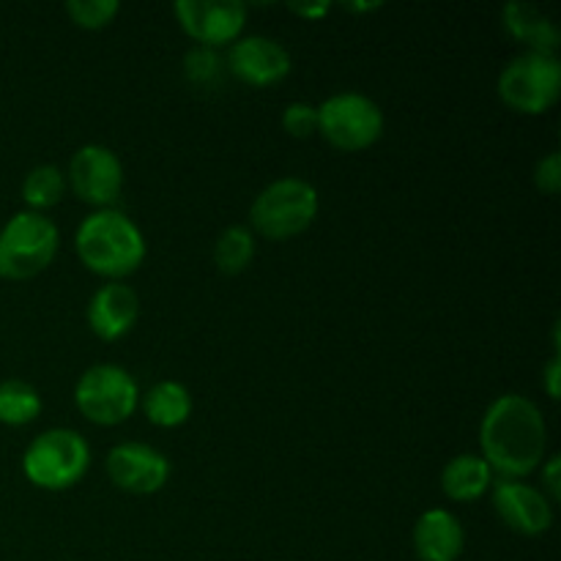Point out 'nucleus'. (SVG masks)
Segmentation results:
<instances>
[{
    "label": "nucleus",
    "mask_w": 561,
    "mask_h": 561,
    "mask_svg": "<svg viewBox=\"0 0 561 561\" xmlns=\"http://www.w3.org/2000/svg\"><path fill=\"white\" fill-rule=\"evenodd\" d=\"M290 53L272 36H241L230 44L228 69L239 82L250 88H268L290 75Z\"/></svg>",
    "instance_id": "ddd939ff"
},
{
    "label": "nucleus",
    "mask_w": 561,
    "mask_h": 561,
    "mask_svg": "<svg viewBox=\"0 0 561 561\" xmlns=\"http://www.w3.org/2000/svg\"><path fill=\"white\" fill-rule=\"evenodd\" d=\"M559 469H561V458L559 455H551V458L542 460V466L537 471H540V491L546 493L548 502L557 504L561 499V477H559Z\"/></svg>",
    "instance_id": "a878e982"
},
{
    "label": "nucleus",
    "mask_w": 561,
    "mask_h": 561,
    "mask_svg": "<svg viewBox=\"0 0 561 561\" xmlns=\"http://www.w3.org/2000/svg\"><path fill=\"white\" fill-rule=\"evenodd\" d=\"M321 211L316 186L296 175L272 181L257 192L250 206V230L268 241H288L310 230Z\"/></svg>",
    "instance_id": "20e7f679"
},
{
    "label": "nucleus",
    "mask_w": 561,
    "mask_h": 561,
    "mask_svg": "<svg viewBox=\"0 0 561 561\" xmlns=\"http://www.w3.org/2000/svg\"><path fill=\"white\" fill-rule=\"evenodd\" d=\"M499 99L518 115H546L561 99V64L557 55L520 53L496 80Z\"/></svg>",
    "instance_id": "6e6552de"
},
{
    "label": "nucleus",
    "mask_w": 561,
    "mask_h": 561,
    "mask_svg": "<svg viewBox=\"0 0 561 561\" xmlns=\"http://www.w3.org/2000/svg\"><path fill=\"white\" fill-rule=\"evenodd\" d=\"M140 383L126 367L102 362L88 367L75 387V405L91 425H124L140 409Z\"/></svg>",
    "instance_id": "0eeeda50"
},
{
    "label": "nucleus",
    "mask_w": 561,
    "mask_h": 561,
    "mask_svg": "<svg viewBox=\"0 0 561 561\" xmlns=\"http://www.w3.org/2000/svg\"><path fill=\"white\" fill-rule=\"evenodd\" d=\"M502 25L515 42L526 44V53H540V55H557L561 44V33L557 22L531 3H507L502 9Z\"/></svg>",
    "instance_id": "dca6fc26"
},
{
    "label": "nucleus",
    "mask_w": 561,
    "mask_h": 561,
    "mask_svg": "<svg viewBox=\"0 0 561 561\" xmlns=\"http://www.w3.org/2000/svg\"><path fill=\"white\" fill-rule=\"evenodd\" d=\"M348 11H362V14H367V11H378L381 9V3H351L345 5Z\"/></svg>",
    "instance_id": "c85d7f7f"
},
{
    "label": "nucleus",
    "mask_w": 561,
    "mask_h": 561,
    "mask_svg": "<svg viewBox=\"0 0 561 561\" xmlns=\"http://www.w3.org/2000/svg\"><path fill=\"white\" fill-rule=\"evenodd\" d=\"M42 394L33 383L9 378L0 381V425L5 427H25L42 416Z\"/></svg>",
    "instance_id": "aec40b11"
},
{
    "label": "nucleus",
    "mask_w": 561,
    "mask_h": 561,
    "mask_svg": "<svg viewBox=\"0 0 561 561\" xmlns=\"http://www.w3.org/2000/svg\"><path fill=\"white\" fill-rule=\"evenodd\" d=\"M290 14H296L299 20H310V22H321L323 16L332 11V3H290L288 5Z\"/></svg>",
    "instance_id": "bb28decb"
},
{
    "label": "nucleus",
    "mask_w": 561,
    "mask_h": 561,
    "mask_svg": "<svg viewBox=\"0 0 561 561\" xmlns=\"http://www.w3.org/2000/svg\"><path fill=\"white\" fill-rule=\"evenodd\" d=\"M535 186L546 195H557L561 190V157L559 151L546 153L540 162L535 164Z\"/></svg>",
    "instance_id": "393cba45"
},
{
    "label": "nucleus",
    "mask_w": 561,
    "mask_h": 561,
    "mask_svg": "<svg viewBox=\"0 0 561 561\" xmlns=\"http://www.w3.org/2000/svg\"><path fill=\"white\" fill-rule=\"evenodd\" d=\"M91 458V444L82 433L71 427H49L25 447L22 474L38 491L64 493L85 480Z\"/></svg>",
    "instance_id": "7ed1b4c3"
},
{
    "label": "nucleus",
    "mask_w": 561,
    "mask_h": 561,
    "mask_svg": "<svg viewBox=\"0 0 561 561\" xmlns=\"http://www.w3.org/2000/svg\"><path fill=\"white\" fill-rule=\"evenodd\" d=\"M88 329L102 343H118L140 318V299L126 283H104L88 301Z\"/></svg>",
    "instance_id": "4468645a"
},
{
    "label": "nucleus",
    "mask_w": 561,
    "mask_h": 561,
    "mask_svg": "<svg viewBox=\"0 0 561 561\" xmlns=\"http://www.w3.org/2000/svg\"><path fill=\"white\" fill-rule=\"evenodd\" d=\"M225 71V60L219 58L217 49L208 47H192L190 53L184 55V75L192 85H217L222 80Z\"/></svg>",
    "instance_id": "5701e85b"
},
{
    "label": "nucleus",
    "mask_w": 561,
    "mask_h": 561,
    "mask_svg": "<svg viewBox=\"0 0 561 561\" xmlns=\"http://www.w3.org/2000/svg\"><path fill=\"white\" fill-rule=\"evenodd\" d=\"M493 510L520 537H542L553 526V504L537 485L524 480L493 482Z\"/></svg>",
    "instance_id": "f8f14e48"
},
{
    "label": "nucleus",
    "mask_w": 561,
    "mask_h": 561,
    "mask_svg": "<svg viewBox=\"0 0 561 561\" xmlns=\"http://www.w3.org/2000/svg\"><path fill=\"white\" fill-rule=\"evenodd\" d=\"M411 546L420 561H458L466 548L463 524L447 507L425 510L411 531Z\"/></svg>",
    "instance_id": "2eb2a0df"
},
{
    "label": "nucleus",
    "mask_w": 561,
    "mask_h": 561,
    "mask_svg": "<svg viewBox=\"0 0 561 561\" xmlns=\"http://www.w3.org/2000/svg\"><path fill=\"white\" fill-rule=\"evenodd\" d=\"M124 181V162L113 148L102 146V142H88V146L77 148L69 162V173H66V186L75 192L77 201L93 206L96 211L113 208L118 203Z\"/></svg>",
    "instance_id": "1a4fd4ad"
},
{
    "label": "nucleus",
    "mask_w": 561,
    "mask_h": 561,
    "mask_svg": "<svg viewBox=\"0 0 561 561\" xmlns=\"http://www.w3.org/2000/svg\"><path fill=\"white\" fill-rule=\"evenodd\" d=\"M66 173L58 164H36L27 170L25 181H22V203L25 211L47 214L49 208L58 206L66 195Z\"/></svg>",
    "instance_id": "6ab92c4d"
},
{
    "label": "nucleus",
    "mask_w": 561,
    "mask_h": 561,
    "mask_svg": "<svg viewBox=\"0 0 561 561\" xmlns=\"http://www.w3.org/2000/svg\"><path fill=\"white\" fill-rule=\"evenodd\" d=\"M140 409L153 427L175 431V427L190 422L195 403H192V392L186 383L170 381L168 378V381H157L142 394Z\"/></svg>",
    "instance_id": "a211bd4d"
},
{
    "label": "nucleus",
    "mask_w": 561,
    "mask_h": 561,
    "mask_svg": "<svg viewBox=\"0 0 561 561\" xmlns=\"http://www.w3.org/2000/svg\"><path fill=\"white\" fill-rule=\"evenodd\" d=\"M387 129L383 110L359 91H340L318 104V135L340 153L376 146Z\"/></svg>",
    "instance_id": "423d86ee"
},
{
    "label": "nucleus",
    "mask_w": 561,
    "mask_h": 561,
    "mask_svg": "<svg viewBox=\"0 0 561 561\" xmlns=\"http://www.w3.org/2000/svg\"><path fill=\"white\" fill-rule=\"evenodd\" d=\"M110 482L131 496H153L170 482L173 466L168 455L142 442H121L104 458Z\"/></svg>",
    "instance_id": "9b49d317"
},
{
    "label": "nucleus",
    "mask_w": 561,
    "mask_h": 561,
    "mask_svg": "<svg viewBox=\"0 0 561 561\" xmlns=\"http://www.w3.org/2000/svg\"><path fill=\"white\" fill-rule=\"evenodd\" d=\"M559 378H561V362L559 356H551V362H548L546 370H542V383H546V392L551 400L559 398Z\"/></svg>",
    "instance_id": "cd10ccee"
},
{
    "label": "nucleus",
    "mask_w": 561,
    "mask_h": 561,
    "mask_svg": "<svg viewBox=\"0 0 561 561\" xmlns=\"http://www.w3.org/2000/svg\"><path fill=\"white\" fill-rule=\"evenodd\" d=\"M493 488V471L491 466L482 460V455L463 453L455 455L442 471V491L449 502L471 504L480 502L485 493Z\"/></svg>",
    "instance_id": "f3484780"
},
{
    "label": "nucleus",
    "mask_w": 561,
    "mask_h": 561,
    "mask_svg": "<svg viewBox=\"0 0 561 561\" xmlns=\"http://www.w3.org/2000/svg\"><path fill=\"white\" fill-rule=\"evenodd\" d=\"M480 455L502 480H526L548 458V425L540 405L507 392L493 400L480 422Z\"/></svg>",
    "instance_id": "f257e3e1"
},
{
    "label": "nucleus",
    "mask_w": 561,
    "mask_h": 561,
    "mask_svg": "<svg viewBox=\"0 0 561 561\" xmlns=\"http://www.w3.org/2000/svg\"><path fill=\"white\" fill-rule=\"evenodd\" d=\"M257 241L247 225H230L214 241V263L222 274L236 277V274L247 272L250 263L255 261Z\"/></svg>",
    "instance_id": "412c9836"
},
{
    "label": "nucleus",
    "mask_w": 561,
    "mask_h": 561,
    "mask_svg": "<svg viewBox=\"0 0 561 561\" xmlns=\"http://www.w3.org/2000/svg\"><path fill=\"white\" fill-rule=\"evenodd\" d=\"M283 129L294 140H307L318 135V104L290 102L283 110Z\"/></svg>",
    "instance_id": "b1692460"
},
{
    "label": "nucleus",
    "mask_w": 561,
    "mask_h": 561,
    "mask_svg": "<svg viewBox=\"0 0 561 561\" xmlns=\"http://www.w3.org/2000/svg\"><path fill=\"white\" fill-rule=\"evenodd\" d=\"M173 11L195 47H228L239 42L247 25V5L239 0H179Z\"/></svg>",
    "instance_id": "9d476101"
},
{
    "label": "nucleus",
    "mask_w": 561,
    "mask_h": 561,
    "mask_svg": "<svg viewBox=\"0 0 561 561\" xmlns=\"http://www.w3.org/2000/svg\"><path fill=\"white\" fill-rule=\"evenodd\" d=\"M60 230L47 214L16 211L0 228V279L27 283L53 266Z\"/></svg>",
    "instance_id": "39448f33"
},
{
    "label": "nucleus",
    "mask_w": 561,
    "mask_h": 561,
    "mask_svg": "<svg viewBox=\"0 0 561 561\" xmlns=\"http://www.w3.org/2000/svg\"><path fill=\"white\" fill-rule=\"evenodd\" d=\"M75 252L82 266L107 283H124L146 263L148 241L135 219L118 208H99L80 222Z\"/></svg>",
    "instance_id": "f03ea898"
},
{
    "label": "nucleus",
    "mask_w": 561,
    "mask_h": 561,
    "mask_svg": "<svg viewBox=\"0 0 561 561\" xmlns=\"http://www.w3.org/2000/svg\"><path fill=\"white\" fill-rule=\"evenodd\" d=\"M118 11V0H69L66 3L71 25L82 27V31H104L107 25H113Z\"/></svg>",
    "instance_id": "4be33fe9"
}]
</instances>
